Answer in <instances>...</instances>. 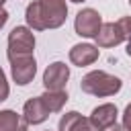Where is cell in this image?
<instances>
[{"label": "cell", "instance_id": "cell-1", "mask_svg": "<svg viewBox=\"0 0 131 131\" xmlns=\"http://www.w3.org/2000/svg\"><path fill=\"white\" fill-rule=\"evenodd\" d=\"M121 86H123L121 78H117V76H113V74H106V72H102V70L88 72V74L82 78V82H80L82 92L92 94V96H100V98H102V96H113V94H117V92L121 90Z\"/></svg>", "mask_w": 131, "mask_h": 131}, {"label": "cell", "instance_id": "cell-2", "mask_svg": "<svg viewBox=\"0 0 131 131\" xmlns=\"http://www.w3.org/2000/svg\"><path fill=\"white\" fill-rule=\"evenodd\" d=\"M35 49V35L29 27H14L8 33V59L12 57H23V55H33Z\"/></svg>", "mask_w": 131, "mask_h": 131}, {"label": "cell", "instance_id": "cell-3", "mask_svg": "<svg viewBox=\"0 0 131 131\" xmlns=\"http://www.w3.org/2000/svg\"><path fill=\"white\" fill-rule=\"evenodd\" d=\"M41 23L45 29H59L66 23L68 16V4L66 0H37Z\"/></svg>", "mask_w": 131, "mask_h": 131}, {"label": "cell", "instance_id": "cell-4", "mask_svg": "<svg viewBox=\"0 0 131 131\" xmlns=\"http://www.w3.org/2000/svg\"><path fill=\"white\" fill-rule=\"evenodd\" d=\"M102 27V16L94 10V8H82L78 14H76V20H74V29L80 37H88V39H94L98 35Z\"/></svg>", "mask_w": 131, "mask_h": 131}, {"label": "cell", "instance_id": "cell-5", "mask_svg": "<svg viewBox=\"0 0 131 131\" xmlns=\"http://www.w3.org/2000/svg\"><path fill=\"white\" fill-rule=\"evenodd\" d=\"M10 61V74L12 80L18 86H27L29 82H33L35 74H37V61L33 55H23V57H12Z\"/></svg>", "mask_w": 131, "mask_h": 131}, {"label": "cell", "instance_id": "cell-6", "mask_svg": "<svg viewBox=\"0 0 131 131\" xmlns=\"http://www.w3.org/2000/svg\"><path fill=\"white\" fill-rule=\"evenodd\" d=\"M70 80V68L63 61H53L43 72V86L45 90H63Z\"/></svg>", "mask_w": 131, "mask_h": 131}, {"label": "cell", "instance_id": "cell-7", "mask_svg": "<svg viewBox=\"0 0 131 131\" xmlns=\"http://www.w3.org/2000/svg\"><path fill=\"white\" fill-rule=\"evenodd\" d=\"M98 59V47L96 45H90V43H78L70 49V61L78 68H84V66H90Z\"/></svg>", "mask_w": 131, "mask_h": 131}, {"label": "cell", "instance_id": "cell-8", "mask_svg": "<svg viewBox=\"0 0 131 131\" xmlns=\"http://www.w3.org/2000/svg\"><path fill=\"white\" fill-rule=\"evenodd\" d=\"M59 131H98V129L90 123V119L82 117L78 111H70V113L61 115Z\"/></svg>", "mask_w": 131, "mask_h": 131}, {"label": "cell", "instance_id": "cell-9", "mask_svg": "<svg viewBox=\"0 0 131 131\" xmlns=\"http://www.w3.org/2000/svg\"><path fill=\"white\" fill-rule=\"evenodd\" d=\"M94 41H96L98 47H115L121 41H125V37H123L117 23H102V27H100L98 35L94 37Z\"/></svg>", "mask_w": 131, "mask_h": 131}, {"label": "cell", "instance_id": "cell-10", "mask_svg": "<svg viewBox=\"0 0 131 131\" xmlns=\"http://www.w3.org/2000/svg\"><path fill=\"white\" fill-rule=\"evenodd\" d=\"M47 117H49V111L45 108V104L41 102L39 96L29 98V100L25 102V106H23V119H25L29 125H39V123H43Z\"/></svg>", "mask_w": 131, "mask_h": 131}, {"label": "cell", "instance_id": "cell-11", "mask_svg": "<svg viewBox=\"0 0 131 131\" xmlns=\"http://www.w3.org/2000/svg\"><path fill=\"white\" fill-rule=\"evenodd\" d=\"M117 115H119V111H117V106L113 104V102H106V104H100V106H96L92 113H90V123L100 131V129H104L106 125H111V123H115L117 121Z\"/></svg>", "mask_w": 131, "mask_h": 131}, {"label": "cell", "instance_id": "cell-12", "mask_svg": "<svg viewBox=\"0 0 131 131\" xmlns=\"http://www.w3.org/2000/svg\"><path fill=\"white\" fill-rule=\"evenodd\" d=\"M0 131H29V123L16 111H0Z\"/></svg>", "mask_w": 131, "mask_h": 131}, {"label": "cell", "instance_id": "cell-13", "mask_svg": "<svg viewBox=\"0 0 131 131\" xmlns=\"http://www.w3.org/2000/svg\"><path fill=\"white\" fill-rule=\"evenodd\" d=\"M39 98L51 115V113H59L63 108V104L68 102V92L66 90H45Z\"/></svg>", "mask_w": 131, "mask_h": 131}, {"label": "cell", "instance_id": "cell-14", "mask_svg": "<svg viewBox=\"0 0 131 131\" xmlns=\"http://www.w3.org/2000/svg\"><path fill=\"white\" fill-rule=\"evenodd\" d=\"M25 18H27V25L31 31H45L43 23H41V14H39V6H37V0L31 2L25 10Z\"/></svg>", "mask_w": 131, "mask_h": 131}, {"label": "cell", "instance_id": "cell-15", "mask_svg": "<svg viewBox=\"0 0 131 131\" xmlns=\"http://www.w3.org/2000/svg\"><path fill=\"white\" fill-rule=\"evenodd\" d=\"M117 25H119V29H121L123 37L129 41V39H131V16H123V18H119V20H117Z\"/></svg>", "mask_w": 131, "mask_h": 131}, {"label": "cell", "instance_id": "cell-16", "mask_svg": "<svg viewBox=\"0 0 131 131\" xmlns=\"http://www.w3.org/2000/svg\"><path fill=\"white\" fill-rule=\"evenodd\" d=\"M8 92H10V88H8V80H6L4 70L0 68V102L8 98Z\"/></svg>", "mask_w": 131, "mask_h": 131}, {"label": "cell", "instance_id": "cell-17", "mask_svg": "<svg viewBox=\"0 0 131 131\" xmlns=\"http://www.w3.org/2000/svg\"><path fill=\"white\" fill-rule=\"evenodd\" d=\"M123 129L125 131H131V102L123 111Z\"/></svg>", "mask_w": 131, "mask_h": 131}, {"label": "cell", "instance_id": "cell-18", "mask_svg": "<svg viewBox=\"0 0 131 131\" xmlns=\"http://www.w3.org/2000/svg\"><path fill=\"white\" fill-rule=\"evenodd\" d=\"M100 131H125V129H123V125H119V123L115 121V123L106 125V127H104V129H100Z\"/></svg>", "mask_w": 131, "mask_h": 131}, {"label": "cell", "instance_id": "cell-19", "mask_svg": "<svg viewBox=\"0 0 131 131\" xmlns=\"http://www.w3.org/2000/svg\"><path fill=\"white\" fill-rule=\"evenodd\" d=\"M6 20H8V12H6V10H4L2 6H0V29H2L4 25H6Z\"/></svg>", "mask_w": 131, "mask_h": 131}, {"label": "cell", "instance_id": "cell-20", "mask_svg": "<svg viewBox=\"0 0 131 131\" xmlns=\"http://www.w3.org/2000/svg\"><path fill=\"white\" fill-rule=\"evenodd\" d=\"M127 55H131V39L127 41Z\"/></svg>", "mask_w": 131, "mask_h": 131}, {"label": "cell", "instance_id": "cell-21", "mask_svg": "<svg viewBox=\"0 0 131 131\" xmlns=\"http://www.w3.org/2000/svg\"><path fill=\"white\" fill-rule=\"evenodd\" d=\"M70 2H74V4H80V2H84V0H70Z\"/></svg>", "mask_w": 131, "mask_h": 131}, {"label": "cell", "instance_id": "cell-22", "mask_svg": "<svg viewBox=\"0 0 131 131\" xmlns=\"http://www.w3.org/2000/svg\"><path fill=\"white\" fill-rule=\"evenodd\" d=\"M4 2H6V0H0V6H2V4H4Z\"/></svg>", "mask_w": 131, "mask_h": 131}, {"label": "cell", "instance_id": "cell-23", "mask_svg": "<svg viewBox=\"0 0 131 131\" xmlns=\"http://www.w3.org/2000/svg\"><path fill=\"white\" fill-rule=\"evenodd\" d=\"M45 131H49V129H45Z\"/></svg>", "mask_w": 131, "mask_h": 131}, {"label": "cell", "instance_id": "cell-24", "mask_svg": "<svg viewBox=\"0 0 131 131\" xmlns=\"http://www.w3.org/2000/svg\"><path fill=\"white\" fill-rule=\"evenodd\" d=\"M129 4H131V0H129Z\"/></svg>", "mask_w": 131, "mask_h": 131}]
</instances>
